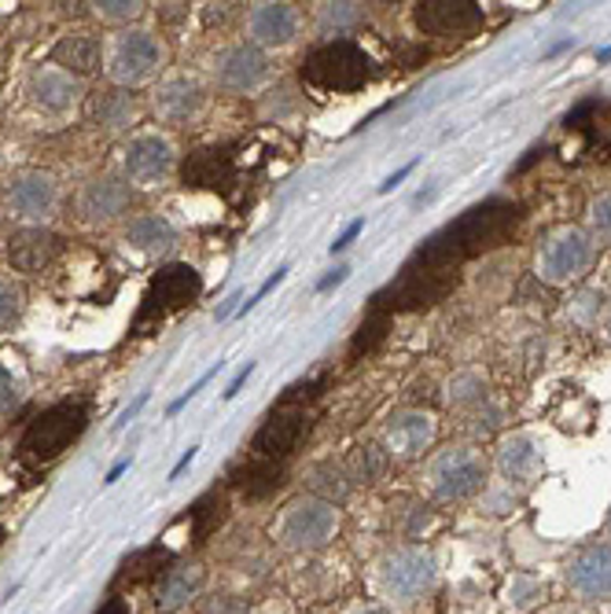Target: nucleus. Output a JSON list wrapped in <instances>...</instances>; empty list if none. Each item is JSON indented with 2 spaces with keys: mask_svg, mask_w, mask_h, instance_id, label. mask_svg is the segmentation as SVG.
Segmentation results:
<instances>
[{
  "mask_svg": "<svg viewBox=\"0 0 611 614\" xmlns=\"http://www.w3.org/2000/svg\"><path fill=\"white\" fill-rule=\"evenodd\" d=\"M184 184L192 188H228L233 184V155L206 147L184 162Z\"/></svg>",
  "mask_w": 611,
  "mask_h": 614,
  "instance_id": "24",
  "label": "nucleus"
},
{
  "mask_svg": "<svg viewBox=\"0 0 611 614\" xmlns=\"http://www.w3.org/2000/svg\"><path fill=\"white\" fill-rule=\"evenodd\" d=\"M373 74H376L373 55L347 38L320 44V49L309 52L303 63V78L325 92H357L373 81Z\"/></svg>",
  "mask_w": 611,
  "mask_h": 614,
  "instance_id": "2",
  "label": "nucleus"
},
{
  "mask_svg": "<svg viewBox=\"0 0 611 614\" xmlns=\"http://www.w3.org/2000/svg\"><path fill=\"white\" fill-rule=\"evenodd\" d=\"M247 33L255 49L292 44L298 33V11L292 4H255L247 11Z\"/></svg>",
  "mask_w": 611,
  "mask_h": 614,
  "instance_id": "18",
  "label": "nucleus"
},
{
  "mask_svg": "<svg viewBox=\"0 0 611 614\" xmlns=\"http://www.w3.org/2000/svg\"><path fill=\"white\" fill-rule=\"evenodd\" d=\"M130 211V184L119 177H96L89 181L78 195V214L92 225H108L114 217Z\"/></svg>",
  "mask_w": 611,
  "mask_h": 614,
  "instance_id": "17",
  "label": "nucleus"
},
{
  "mask_svg": "<svg viewBox=\"0 0 611 614\" xmlns=\"http://www.w3.org/2000/svg\"><path fill=\"white\" fill-rule=\"evenodd\" d=\"M306 485L314 490V497H320V501H328V504H339L350 497V474L347 468H339L336 460L314 463V468L306 471Z\"/></svg>",
  "mask_w": 611,
  "mask_h": 614,
  "instance_id": "28",
  "label": "nucleus"
},
{
  "mask_svg": "<svg viewBox=\"0 0 611 614\" xmlns=\"http://www.w3.org/2000/svg\"><path fill=\"white\" fill-rule=\"evenodd\" d=\"M96 8L100 19H111V22H130L144 11L141 0H103V4H92Z\"/></svg>",
  "mask_w": 611,
  "mask_h": 614,
  "instance_id": "37",
  "label": "nucleus"
},
{
  "mask_svg": "<svg viewBox=\"0 0 611 614\" xmlns=\"http://www.w3.org/2000/svg\"><path fill=\"white\" fill-rule=\"evenodd\" d=\"M144 405H147V393H141V398H136V401L130 405V409H125V412H122V420H119V423H114V427H125V423H130V420H133V416H136V412H141V409H144Z\"/></svg>",
  "mask_w": 611,
  "mask_h": 614,
  "instance_id": "50",
  "label": "nucleus"
},
{
  "mask_svg": "<svg viewBox=\"0 0 611 614\" xmlns=\"http://www.w3.org/2000/svg\"><path fill=\"white\" fill-rule=\"evenodd\" d=\"M409 173H413V166H406V170H398V173H395V177H387L384 184H379V195H387L390 188H395V184H401V181H406V177H409Z\"/></svg>",
  "mask_w": 611,
  "mask_h": 614,
  "instance_id": "52",
  "label": "nucleus"
},
{
  "mask_svg": "<svg viewBox=\"0 0 611 614\" xmlns=\"http://www.w3.org/2000/svg\"><path fill=\"white\" fill-rule=\"evenodd\" d=\"M19 398H22V390H19V383H16V376H11L8 368H0V416L16 409Z\"/></svg>",
  "mask_w": 611,
  "mask_h": 614,
  "instance_id": "41",
  "label": "nucleus"
},
{
  "mask_svg": "<svg viewBox=\"0 0 611 614\" xmlns=\"http://www.w3.org/2000/svg\"><path fill=\"white\" fill-rule=\"evenodd\" d=\"M30 100L49 114H67L82 100V81L60 71V66H38L30 74Z\"/></svg>",
  "mask_w": 611,
  "mask_h": 614,
  "instance_id": "19",
  "label": "nucleus"
},
{
  "mask_svg": "<svg viewBox=\"0 0 611 614\" xmlns=\"http://www.w3.org/2000/svg\"><path fill=\"white\" fill-rule=\"evenodd\" d=\"M590 222H593V232L601 239H611V192L597 195L593 206H590Z\"/></svg>",
  "mask_w": 611,
  "mask_h": 614,
  "instance_id": "38",
  "label": "nucleus"
},
{
  "mask_svg": "<svg viewBox=\"0 0 611 614\" xmlns=\"http://www.w3.org/2000/svg\"><path fill=\"white\" fill-rule=\"evenodd\" d=\"M435 438V416L424 409H406L395 412L384 427V442L390 457H417L420 449H428Z\"/></svg>",
  "mask_w": 611,
  "mask_h": 614,
  "instance_id": "16",
  "label": "nucleus"
},
{
  "mask_svg": "<svg viewBox=\"0 0 611 614\" xmlns=\"http://www.w3.org/2000/svg\"><path fill=\"white\" fill-rule=\"evenodd\" d=\"M520 214H523L520 206L505 203V199H487V203L471 206V211L460 214L457 222H449L446 228H438L435 236L424 239L406 265L460 273V265L468 258L501 247V243L512 236V228L520 225Z\"/></svg>",
  "mask_w": 611,
  "mask_h": 614,
  "instance_id": "1",
  "label": "nucleus"
},
{
  "mask_svg": "<svg viewBox=\"0 0 611 614\" xmlns=\"http://www.w3.org/2000/svg\"><path fill=\"white\" fill-rule=\"evenodd\" d=\"M435 585V555L428 549H398L384 560V589L398 604H413Z\"/></svg>",
  "mask_w": 611,
  "mask_h": 614,
  "instance_id": "9",
  "label": "nucleus"
},
{
  "mask_svg": "<svg viewBox=\"0 0 611 614\" xmlns=\"http://www.w3.org/2000/svg\"><path fill=\"white\" fill-rule=\"evenodd\" d=\"M125 239H130V247H136L141 254H166V250H174L177 228L170 225L163 214H141V217H133L130 228H125Z\"/></svg>",
  "mask_w": 611,
  "mask_h": 614,
  "instance_id": "25",
  "label": "nucleus"
},
{
  "mask_svg": "<svg viewBox=\"0 0 611 614\" xmlns=\"http://www.w3.org/2000/svg\"><path fill=\"white\" fill-rule=\"evenodd\" d=\"M236 303H240V295H228V303L222 306V313H217V317H222V320H225V317H233V309H236Z\"/></svg>",
  "mask_w": 611,
  "mask_h": 614,
  "instance_id": "55",
  "label": "nucleus"
},
{
  "mask_svg": "<svg viewBox=\"0 0 611 614\" xmlns=\"http://www.w3.org/2000/svg\"><path fill=\"white\" fill-rule=\"evenodd\" d=\"M166 563H170V552L166 549H144V552H136L130 563H125V571H122V582H147V577H159V574H166Z\"/></svg>",
  "mask_w": 611,
  "mask_h": 614,
  "instance_id": "32",
  "label": "nucleus"
},
{
  "mask_svg": "<svg viewBox=\"0 0 611 614\" xmlns=\"http://www.w3.org/2000/svg\"><path fill=\"white\" fill-rule=\"evenodd\" d=\"M85 431V405L82 401H63L41 412L38 420L22 434V457L27 460H55L78 434Z\"/></svg>",
  "mask_w": 611,
  "mask_h": 614,
  "instance_id": "4",
  "label": "nucleus"
},
{
  "mask_svg": "<svg viewBox=\"0 0 611 614\" xmlns=\"http://www.w3.org/2000/svg\"><path fill=\"white\" fill-rule=\"evenodd\" d=\"M449 401L454 405H482L487 401V383H482L479 376H471V372H465V376H457L454 383H449Z\"/></svg>",
  "mask_w": 611,
  "mask_h": 614,
  "instance_id": "34",
  "label": "nucleus"
},
{
  "mask_svg": "<svg viewBox=\"0 0 611 614\" xmlns=\"http://www.w3.org/2000/svg\"><path fill=\"white\" fill-rule=\"evenodd\" d=\"M159 16L170 19V22H177V19L189 16V4H163V11H159Z\"/></svg>",
  "mask_w": 611,
  "mask_h": 614,
  "instance_id": "51",
  "label": "nucleus"
},
{
  "mask_svg": "<svg viewBox=\"0 0 611 614\" xmlns=\"http://www.w3.org/2000/svg\"><path fill=\"white\" fill-rule=\"evenodd\" d=\"M593 243L582 228H557L538 250V276L546 284H571L590 269Z\"/></svg>",
  "mask_w": 611,
  "mask_h": 614,
  "instance_id": "8",
  "label": "nucleus"
},
{
  "mask_svg": "<svg viewBox=\"0 0 611 614\" xmlns=\"http://www.w3.org/2000/svg\"><path fill=\"white\" fill-rule=\"evenodd\" d=\"M251 372H255V361H247L244 368H240V372H236V379H233V383H228V390H225V401H228V398H236V393H240V387L247 383V376H251Z\"/></svg>",
  "mask_w": 611,
  "mask_h": 614,
  "instance_id": "48",
  "label": "nucleus"
},
{
  "mask_svg": "<svg viewBox=\"0 0 611 614\" xmlns=\"http://www.w3.org/2000/svg\"><path fill=\"white\" fill-rule=\"evenodd\" d=\"M192 460H195V449H189V453H184V457L177 460V468H174V471H170V479H181V471H184V468H189V463H192Z\"/></svg>",
  "mask_w": 611,
  "mask_h": 614,
  "instance_id": "53",
  "label": "nucleus"
},
{
  "mask_svg": "<svg viewBox=\"0 0 611 614\" xmlns=\"http://www.w3.org/2000/svg\"><path fill=\"white\" fill-rule=\"evenodd\" d=\"M203 103H206V92H203L200 81L195 78H174V81H166V85L159 89L155 114L170 125H181V122L195 119V114L203 111Z\"/></svg>",
  "mask_w": 611,
  "mask_h": 614,
  "instance_id": "20",
  "label": "nucleus"
},
{
  "mask_svg": "<svg viewBox=\"0 0 611 614\" xmlns=\"http://www.w3.org/2000/svg\"><path fill=\"white\" fill-rule=\"evenodd\" d=\"M336 530H339L336 504L320 501V497H298V501L284 508L281 523H276V538L292 552H314L325 549L336 538Z\"/></svg>",
  "mask_w": 611,
  "mask_h": 614,
  "instance_id": "3",
  "label": "nucleus"
},
{
  "mask_svg": "<svg viewBox=\"0 0 611 614\" xmlns=\"http://www.w3.org/2000/svg\"><path fill=\"white\" fill-rule=\"evenodd\" d=\"M222 508H225V501H200L195 504V512H192V523H195V541H203L211 530L222 523Z\"/></svg>",
  "mask_w": 611,
  "mask_h": 614,
  "instance_id": "36",
  "label": "nucleus"
},
{
  "mask_svg": "<svg viewBox=\"0 0 611 614\" xmlns=\"http://www.w3.org/2000/svg\"><path fill=\"white\" fill-rule=\"evenodd\" d=\"M608 530H611V519H608Z\"/></svg>",
  "mask_w": 611,
  "mask_h": 614,
  "instance_id": "56",
  "label": "nucleus"
},
{
  "mask_svg": "<svg viewBox=\"0 0 611 614\" xmlns=\"http://www.w3.org/2000/svg\"><path fill=\"white\" fill-rule=\"evenodd\" d=\"M384 471H387V449H379V446H357L347 463L350 482H365V485L384 479Z\"/></svg>",
  "mask_w": 611,
  "mask_h": 614,
  "instance_id": "29",
  "label": "nucleus"
},
{
  "mask_svg": "<svg viewBox=\"0 0 611 614\" xmlns=\"http://www.w3.org/2000/svg\"><path fill=\"white\" fill-rule=\"evenodd\" d=\"M482 8L471 0H428L417 4V27L431 38H465L482 27Z\"/></svg>",
  "mask_w": 611,
  "mask_h": 614,
  "instance_id": "13",
  "label": "nucleus"
},
{
  "mask_svg": "<svg viewBox=\"0 0 611 614\" xmlns=\"http://www.w3.org/2000/svg\"><path fill=\"white\" fill-rule=\"evenodd\" d=\"M200 291H203V280H200V273H195L192 265H184V262L163 265V269L155 273L152 287H147L144 306H141V313H136V320H133V331L144 335L147 324H155V320L170 317V313L192 306L195 298H200Z\"/></svg>",
  "mask_w": 611,
  "mask_h": 614,
  "instance_id": "6",
  "label": "nucleus"
},
{
  "mask_svg": "<svg viewBox=\"0 0 611 614\" xmlns=\"http://www.w3.org/2000/svg\"><path fill=\"white\" fill-rule=\"evenodd\" d=\"M174 162H177L174 144L166 136L144 133L125 147V181L141 184V188H155V184H163L174 173Z\"/></svg>",
  "mask_w": 611,
  "mask_h": 614,
  "instance_id": "11",
  "label": "nucleus"
},
{
  "mask_svg": "<svg viewBox=\"0 0 611 614\" xmlns=\"http://www.w3.org/2000/svg\"><path fill=\"white\" fill-rule=\"evenodd\" d=\"M22 306H27L22 287L11 280H0V328H11L22 317Z\"/></svg>",
  "mask_w": 611,
  "mask_h": 614,
  "instance_id": "35",
  "label": "nucleus"
},
{
  "mask_svg": "<svg viewBox=\"0 0 611 614\" xmlns=\"http://www.w3.org/2000/svg\"><path fill=\"white\" fill-rule=\"evenodd\" d=\"M96 614H133V611H130V604H125L122 596H111L108 604H103V607H100Z\"/></svg>",
  "mask_w": 611,
  "mask_h": 614,
  "instance_id": "49",
  "label": "nucleus"
},
{
  "mask_svg": "<svg viewBox=\"0 0 611 614\" xmlns=\"http://www.w3.org/2000/svg\"><path fill=\"white\" fill-rule=\"evenodd\" d=\"M306 431H309L306 409H298V405H276L269 420L258 427L255 442H251V453H255L258 460H281L303 442Z\"/></svg>",
  "mask_w": 611,
  "mask_h": 614,
  "instance_id": "10",
  "label": "nucleus"
},
{
  "mask_svg": "<svg viewBox=\"0 0 611 614\" xmlns=\"http://www.w3.org/2000/svg\"><path fill=\"white\" fill-rule=\"evenodd\" d=\"M541 468V449L530 434H512L505 438L498 449V471L512 482H530Z\"/></svg>",
  "mask_w": 611,
  "mask_h": 614,
  "instance_id": "23",
  "label": "nucleus"
},
{
  "mask_svg": "<svg viewBox=\"0 0 611 614\" xmlns=\"http://www.w3.org/2000/svg\"><path fill=\"white\" fill-rule=\"evenodd\" d=\"M203 614H247V604L233 593H214L203 600Z\"/></svg>",
  "mask_w": 611,
  "mask_h": 614,
  "instance_id": "39",
  "label": "nucleus"
},
{
  "mask_svg": "<svg viewBox=\"0 0 611 614\" xmlns=\"http://www.w3.org/2000/svg\"><path fill=\"white\" fill-rule=\"evenodd\" d=\"M52 60L60 71H67L71 78H89L100 71V60H103V49L92 33H67V38L55 41L52 49Z\"/></svg>",
  "mask_w": 611,
  "mask_h": 614,
  "instance_id": "22",
  "label": "nucleus"
},
{
  "mask_svg": "<svg viewBox=\"0 0 611 614\" xmlns=\"http://www.w3.org/2000/svg\"><path fill=\"white\" fill-rule=\"evenodd\" d=\"M428 485L438 501H468L476 497L482 485H487V460L482 453L468 446H457V449H446L438 453L428 468Z\"/></svg>",
  "mask_w": 611,
  "mask_h": 614,
  "instance_id": "7",
  "label": "nucleus"
},
{
  "mask_svg": "<svg viewBox=\"0 0 611 614\" xmlns=\"http://www.w3.org/2000/svg\"><path fill=\"white\" fill-rule=\"evenodd\" d=\"M236 4H203V22L206 27H222V22L233 16Z\"/></svg>",
  "mask_w": 611,
  "mask_h": 614,
  "instance_id": "44",
  "label": "nucleus"
},
{
  "mask_svg": "<svg viewBox=\"0 0 611 614\" xmlns=\"http://www.w3.org/2000/svg\"><path fill=\"white\" fill-rule=\"evenodd\" d=\"M354 22H357V4H320V30L336 33L339 41Z\"/></svg>",
  "mask_w": 611,
  "mask_h": 614,
  "instance_id": "33",
  "label": "nucleus"
},
{
  "mask_svg": "<svg viewBox=\"0 0 611 614\" xmlns=\"http://www.w3.org/2000/svg\"><path fill=\"white\" fill-rule=\"evenodd\" d=\"M265 74H269V60L255 44H228V49L214 60L217 85L228 92H251L258 89Z\"/></svg>",
  "mask_w": 611,
  "mask_h": 614,
  "instance_id": "14",
  "label": "nucleus"
},
{
  "mask_svg": "<svg viewBox=\"0 0 611 614\" xmlns=\"http://www.w3.org/2000/svg\"><path fill=\"white\" fill-rule=\"evenodd\" d=\"M387 328H390V313L384 309H373L368 306V317L361 320V328H357L354 342H350V354L361 357V354H373L379 342L387 339Z\"/></svg>",
  "mask_w": 611,
  "mask_h": 614,
  "instance_id": "31",
  "label": "nucleus"
},
{
  "mask_svg": "<svg viewBox=\"0 0 611 614\" xmlns=\"http://www.w3.org/2000/svg\"><path fill=\"white\" fill-rule=\"evenodd\" d=\"M217 368H222V365H217ZM217 368H211V372H203L200 379H195V383H192L189 390H184V393H181V398H177L174 405H170V416H174L177 409H184V405H189V401L195 398V393H200V390H203L206 383H211V376H217Z\"/></svg>",
  "mask_w": 611,
  "mask_h": 614,
  "instance_id": "43",
  "label": "nucleus"
},
{
  "mask_svg": "<svg viewBox=\"0 0 611 614\" xmlns=\"http://www.w3.org/2000/svg\"><path fill=\"white\" fill-rule=\"evenodd\" d=\"M347 265H339V269H332L328 276H325V280H317V291H332V287H339L343 280H347Z\"/></svg>",
  "mask_w": 611,
  "mask_h": 614,
  "instance_id": "47",
  "label": "nucleus"
},
{
  "mask_svg": "<svg viewBox=\"0 0 611 614\" xmlns=\"http://www.w3.org/2000/svg\"><path fill=\"white\" fill-rule=\"evenodd\" d=\"M361 228H365V222H354V225H347V232H343V236H339L336 243H332V254L347 250V247H350V243L357 239V232H361Z\"/></svg>",
  "mask_w": 611,
  "mask_h": 614,
  "instance_id": "46",
  "label": "nucleus"
},
{
  "mask_svg": "<svg viewBox=\"0 0 611 614\" xmlns=\"http://www.w3.org/2000/svg\"><path fill=\"white\" fill-rule=\"evenodd\" d=\"M55 254H60V239L44 228H22L8 239V262L19 273H38L44 269Z\"/></svg>",
  "mask_w": 611,
  "mask_h": 614,
  "instance_id": "21",
  "label": "nucleus"
},
{
  "mask_svg": "<svg viewBox=\"0 0 611 614\" xmlns=\"http://www.w3.org/2000/svg\"><path fill=\"white\" fill-rule=\"evenodd\" d=\"M538 596H546V585L530 582V577H516V582H512V604L520 611H527Z\"/></svg>",
  "mask_w": 611,
  "mask_h": 614,
  "instance_id": "40",
  "label": "nucleus"
},
{
  "mask_svg": "<svg viewBox=\"0 0 611 614\" xmlns=\"http://www.w3.org/2000/svg\"><path fill=\"white\" fill-rule=\"evenodd\" d=\"M163 60H166V52H163V44H159L155 33L125 30L111 41V49H108V74H111L114 85L133 89V85L152 81L159 74V66H163Z\"/></svg>",
  "mask_w": 611,
  "mask_h": 614,
  "instance_id": "5",
  "label": "nucleus"
},
{
  "mask_svg": "<svg viewBox=\"0 0 611 614\" xmlns=\"http://www.w3.org/2000/svg\"><path fill=\"white\" fill-rule=\"evenodd\" d=\"M200 585H203V566L200 563L170 566V571L163 574V585H159L155 604L163 611H177V607L189 604L195 593H200Z\"/></svg>",
  "mask_w": 611,
  "mask_h": 614,
  "instance_id": "26",
  "label": "nucleus"
},
{
  "mask_svg": "<svg viewBox=\"0 0 611 614\" xmlns=\"http://www.w3.org/2000/svg\"><path fill=\"white\" fill-rule=\"evenodd\" d=\"M281 482H284L281 463H276V460H258V457H255V463H247L244 479H240V485H244L251 497H265V493L281 490Z\"/></svg>",
  "mask_w": 611,
  "mask_h": 614,
  "instance_id": "30",
  "label": "nucleus"
},
{
  "mask_svg": "<svg viewBox=\"0 0 611 614\" xmlns=\"http://www.w3.org/2000/svg\"><path fill=\"white\" fill-rule=\"evenodd\" d=\"M284 276H287V265H281V269H276V273L269 276V280H265V284L258 287V291H255V295H251V298H247V303H244V306H240V309H244V313H247V309H255V306L262 303V298H265V295H269V291H273V287H276V284H281V280H284Z\"/></svg>",
  "mask_w": 611,
  "mask_h": 614,
  "instance_id": "42",
  "label": "nucleus"
},
{
  "mask_svg": "<svg viewBox=\"0 0 611 614\" xmlns=\"http://www.w3.org/2000/svg\"><path fill=\"white\" fill-rule=\"evenodd\" d=\"M125 468H130V460H119V463H114V468L108 471V479H103V482H108V485H111V482H114V479H119V474H122Z\"/></svg>",
  "mask_w": 611,
  "mask_h": 614,
  "instance_id": "54",
  "label": "nucleus"
},
{
  "mask_svg": "<svg viewBox=\"0 0 611 614\" xmlns=\"http://www.w3.org/2000/svg\"><path fill=\"white\" fill-rule=\"evenodd\" d=\"M568 585L585 600H604L611 596V544H582L579 552H571L568 566Z\"/></svg>",
  "mask_w": 611,
  "mask_h": 614,
  "instance_id": "12",
  "label": "nucleus"
},
{
  "mask_svg": "<svg viewBox=\"0 0 611 614\" xmlns=\"http://www.w3.org/2000/svg\"><path fill=\"white\" fill-rule=\"evenodd\" d=\"M55 203H60V188H55L49 173H19L8 188L11 214L22 217V222H44V217L55 214Z\"/></svg>",
  "mask_w": 611,
  "mask_h": 614,
  "instance_id": "15",
  "label": "nucleus"
},
{
  "mask_svg": "<svg viewBox=\"0 0 611 614\" xmlns=\"http://www.w3.org/2000/svg\"><path fill=\"white\" fill-rule=\"evenodd\" d=\"M133 114H136V103L130 92H103V96L89 103V119L108 133L125 130L133 122Z\"/></svg>",
  "mask_w": 611,
  "mask_h": 614,
  "instance_id": "27",
  "label": "nucleus"
},
{
  "mask_svg": "<svg viewBox=\"0 0 611 614\" xmlns=\"http://www.w3.org/2000/svg\"><path fill=\"white\" fill-rule=\"evenodd\" d=\"M601 108V100H585V103H579V108H574L571 114H568V125H574V130H582V122L590 119V114Z\"/></svg>",
  "mask_w": 611,
  "mask_h": 614,
  "instance_id": "45",
  "label": "nucleus"
}]
</instances>
